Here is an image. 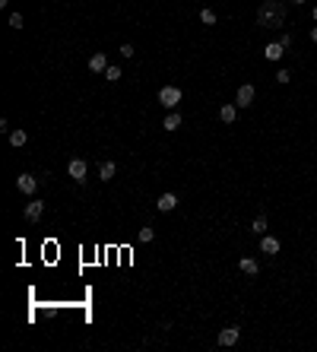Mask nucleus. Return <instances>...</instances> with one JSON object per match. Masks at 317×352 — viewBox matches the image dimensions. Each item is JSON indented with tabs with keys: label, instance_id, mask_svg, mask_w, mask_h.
I'll return each instance as SVG.
<instances>
[{
	"label": "nucleus",
	"instance_id": "obj_10",
	"mask_svg": "<svg viewBox=\"0 0 317 352\" xmlns=\"http://www.w3.org/2000/svg\"><path fill=\"white\" fill-rule=\"evenodd\" d=\"M238 270H241L244 276H257V273H260V263L254 260V257H241V260H238Z\"/></svg>",
	"mask_w": 317,
	"mask_h": 352
},
{
	"label": "nucleus",
	"instance_id": "obj_18",
	"mask_svg": "<svg viewBox=\"0 0 317 352\" xmlns=\"http://www.w3.org/2000/svg\"><path fill=\"white\" fill-rule=\"evenodd\" d=\"M152 238H156V228H152V226H143L137 232V241H143V245H146V241H152Z\"/></svg>",
	"mask_w": 317,
	"mask_h": 352
},
{
	"label": "nucleus",
	"instance_id": "obj_16",
	"mask_svg": "<svg viewBox=\"0 0 317 352\" xmlns=\"http://www.w3.org/2000/svg\"><path fill=\"white\" fill-rule=\"evenodd\" d=\"M114 172H118V165H114V162H102V165H98V181H111Z\"/></svg>",
	"mask_w": 317,
	"mask_h": 352
},
{
	"label": "nucleus",
	"instance_id": "obj_11",
	"mask_svg": "<svg viewBox=\"0 0 317 352\" xmlns=\"http://www.w3.org/2000/svg\"><path fill=\"white\" fill-rule=\"evenodd\" d=\"M156 206H159V213H171V209L178 206V194H162L156 200Z\"/></svg>",
	"mask_w": 317,
	"mask_h": 352
},
{
	"label": "nucleus",
	"instance_id": "obj_22",
	"mask_svg": "<svg viewBox=\"0 0 317 352\" xmlns=\"http://www.w3.org/2000/svg\"><path fill=\"white\" fill-rule=\"evenodd\" d=\"M10 25H13V29H23V16H19V13H10Z\"/></svg>",
	"mask_w": 317,
	"mask_h": 352
},
{
	"label": "nucleus",
	"instance_id": "obj_3",
	"mask_svg": "<svg viewBox=\"0 0 317 352\" xmlns=\"http://www.w3.org/2000/svg\"><path fill=\"white\" fill-rule=\"evenodd\" d=\"M67 175H70L76 184H83L86 175H89V162H86V159H70V162H67Z\"/></svg>",
	"mask_w": 317,
	"mask_h": 352
},
{
	"label": "nucleus",
	"instance_id": "obj_25",
	"mask_svg": "<svg viewBox=\"0 0 317 352\" xmlns=\"http://www.w3.org/2000/svg\"><path fill=\"white\" fill-rule=\"evenodd\" d=\"M311 42L317 45V25H314V29H311Z\"/></svg>",
	"mask_w": 317,
	"mask_h": 352
},
{
	"label": "nucleus",
	"instance_id": "obj_2",
	"mask_svg": "<svg viewBox=\"0 0 317 352\" xmlns=\"http://www.w3.org/2000/svg\"><path fill=\"white\" fill-rule=\"evenodd\" d=\"M159 105H165L168 111H174V108L181 105V89L178 86H162L159 89Z\"/></svg>",
	"mask_w": 317,
	"mask_h": 352
},
{
	"label": "nucleus",
	"instance_id": "obj_20",
	"mask_svg": "<svg viewBox=\"0 0 317 352\" xmlns=\"http://www.w3.org/2000/svg\"><path fill=\"white\" fill-rule=\"evenodd\" d=\"M216 19H219V16H216L213 10H200V23H203V25H216Z\"/></svg>",
	"mask_w": 317,
	"mask_h": 352
},
{
	"label": "nucleus",
	"instance_id": "obj_8",
	"mask_svg": "<svg viewBox=\"0 0 317 352\" xmlns=\"http://www.w3.org/2000/svg\"><path fill=\"white\" fill-rule=\"evenodd\" d=\"M42 213H45V200L25 203V219H29V222H38V219H42Z\"/></svg>",
	"mask_w": 317,
	"mask_h": 352
},
{
	"label": "nucleus",
	"instance_id": "obj_19",
	"mask_svg": "<svg viewBox=\"0 0 317 352\" xmlns=\"http://www.w3.org/2000/svg\"><path fill=\"white\" fill-rule=\"evenodd\" d=\"M251 232L254 235H267V216H257V219L251 222Z\"/></svg>",
	"mask_w": 317,
	"mask_h": 352
},
{
	"label": "nucleus",
	"instance_id": "obj_13",
	"mask_svg": "<svg viewBox=\"0 0 317 352\" xmlns=\"http://www.w3.org/2000/svg\"><path fill=\"white\" fill-rule=\"evenodd\" d=\"M282 54H286V48H282L279 42H269L267 48H264V57L267 60H282Z\"/></svg>",
	"mask_w": 317,
	"mask_h": 352
},
{
	"label": "nucleus",
	"instance_id": "obj_26",
	"mask_svg": "<svg viewBox=\"0 0 317 352\" xmlns=\"http://www.w3.org/2000/svg\"><path fill=\"white\" fill-rule=\"evenodd\" d=\"M314 19H317V6H314Z\"/></svg>",
	"mask_w": 317,
	"mask_h": 352
},
{
	"label": "nucleus",
	"instance_id": "obj_15",
	"mask_svg": "<svg viewBox=\"0 0 317 352\" xmlns=\"http://www.w3.org/2000/svg\"><path fill=\"white\" fill-rule=\"evenodd\" d=\"M25 143H29V133H25L23 127H19V130H10V146L19 150V146H25Z\"/></svg>",
	"mask_w": 317,
	"mask_h": 352
},
{
	"label": "nucleus",
	"instance_id": "obj_9",
	"mask_svg": "<svg viewBox=\"0 0 317 352\" xmlns=\"http://www.w3.org/2000/svg\"><path fill=\"white\" fill-rule=\"evenodd\" d=\"M89 70L96 73V76H98V73H105V70H108V57H105L102 51H96V54L89 57Z\"/></svg>",
	"mask_w": 317,
	"mask_h": 352
},
{
	"label": "nucleus",
	"instance_id": "obj_4",
	"mask_svg": "<svg viewBox=\"0 0 317 352\" xmlns=\"http://www.w3.org/2000/svg\"><path fill=\"white\" fill-rule=\"evenodd\" d=\"M254 96H257V89H254L251 83L238 86V92H235V105H238V108H251L254 105Z\"/></svg>",
	"mask_w": 317,
	"mask_h": 352
},
{
	"label": "nucleus",
	"instance_id": "obj_5",
	"mask_svg": "<svg viewBox=\"0 0 317 352\" xmlns=\"http://www.w3.org/2000/svg\"><path fill=\"white\" fill-rule=\"evenodd\" d=\"M16 187H19V194H25V197H35L38 178H35V175H19V178H16Z\"/></svg>",
	"mask_w": 317,
	"mask_h": 352
},
{
	"label": "nucleus",
	"instance_id": "obj_21",
	"mask_svg": "<svg viewBox=\"0 0 317 352\" xmlns=\"http://www.w3.org/2000/svg\"><path fill=\"white\" fill-rule=\"evenodd\" d=\"M289 79H292V70H286V67H282V70L276 73V83H282V86H286Z\"/></svg>",
	"mask_w": 317,
	"mask_h": 352
},
{
	"label": "nucleus",
	"instance_id": "obj_6",
	"mask_svg": "<svg viewBox=\"0 0 317 352\" xmlns=\"http://www.w3.org/2000/svg\"><path fill=\"white\" fill-rule=\"evenodd\" d=\"M241 340V330L238 327H225V330H219V346H235V343Z\"/></svg>",
	"mask_w": 317,
	"mask_h": 352
},
{
	"label": "nucleus",
	"instance_id": "obj_17",
	"mask_svg": "<svg viewBox=\"0 0 317 352\" xmlns=\"http://www.w3.org/2000/svg\"><path fill=\"white\" fill-rule=\"evenodd\" d=\"M102 76L108 79V83H118V79H121V76H124V73H121V67H114V64H108V70L102 73Z\"/></svg>",
	"mask_w": 317,
	"mask_h": 352
},
{
	"label": "nucleus",
	"instance_id": "obj_27",
	"mask_svg": "<svg viewBox=\"0 0 317 352\" xmlns=\"http://www.w3.org/2000/svg\"><path fill=\"white\" fill-rule=\"evenodd\" d=\"M295 3H301V0H295Z\"/></svg>",
	"mask_w": 317,
	"mask_h": 352
},
{
	"label": "nucleus",
	"instance_id": "obj_1",
	"mask_svg": "<svg viewBox=\"0 0 317 352\" xmlns=\"http://www.w3.org/2000/svg\"><path fill=\"white\" fill-rule=\"evenodd\" d=\"M257 25L260 29H282L286 25V6L279 0H264L257 10Z\"/></svg>",
	"mask_w": 317,
	"mask_h": 352
},
{
	"label": "nucleus",
	"instance_id": "obj_12",
	"mask_svg": "<svg viewBox=\"0 0 317 352\" xmlns=\"http://www.w3.org/2000/svg\"><path fill=\"white\" fill-rule=\"evenodd\" d=\"M235 118H238V105H222L219 108V121L222 124H235Z\"/></svg>",
	"mask_w": 317,
	"mask_h": 352
},
{
	"label": "nucleus",
	"instance_id": "obj_14",
	"mask_svg": "<svg viewBox=\"0 0 317 352\" xmlns=\"http://www.w3.org/2000/svg\"><path fill=\"white\" fill-rule=\"evenodd\" d=\"M162 127H165L168 133L178 130V127H181V114H178V111H168V114H165V121H162Z\"/></svg>",
	"mask_w": 317,
	"mask_h": 352
},
{
	"label": "nucleus",
	"instance_id": "obj_24",
	"mask_svg": "<svg viewBox=\"0 0 317 352\" xmlns=\"http://www.w3.org/2000/svg\"><path fill=\"white\" fill-rule=\"evenodd\" d=\"M279 45H282V48H292V35H289V32H282V38H279Z\"/></svg>",
	"mask_w": 317,
	"mask_h": 352
},
{
	"label": "nucleus",
	"instance_id": "obj_23",
	"mask_svg": "<svg viewBox=\"0 0 317 352\" xmlns=\"http://www.w3.org/2000/svg\"><path fill=\"white\" fill-rule=\"evenodd\" d=\"M133 54H137V51H133V45H121V57H133Z\"/></svg>",
	"mask_w": 317,
	"mask_h": 352
},
{
	"label": "nucleus",
	"instance_id": "obj_7",
	"mask_svg": "<svg viewBox=\"0 0 317 352\" xmlns=\"http://www.w3.org/2000/svg\"><path fill=\"white\" fill-rule=\"evenodd\" d=\"M279 238H273V235H260V251H264V254H269V257H276V254H279Z\"/></svg>",
	"mask_w": 317,
	"mask_h": 352
}]
</instances>
